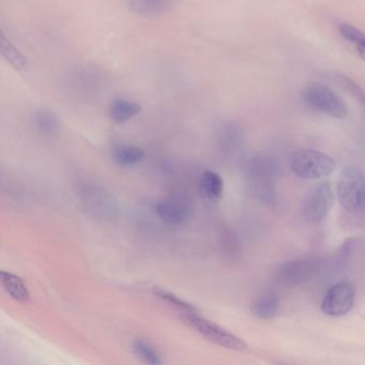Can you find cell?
<instances>
[{
	"mask_svg": "<svg viewBox=\"0 0 365 365\" xmlns=\"http://www.w3.org/2000/svg\"><path fill=\"white\" fill-rule=\"evenodd\" d=\"M245 176L250 193L262 202H273L277 197V168L266 155H256L245 163Z\"/></svg>",
	"mask_w": 365,
	"mask_h": 365,
	"instance_id": "cell-1",
	"label": "cell"
},
{
	"mask_svg": "<svg viewBox=\"0 0 365 365\" xmlns=\"http://www.w3.org/2000/svg\"><path fill=\"white\" fill-rule=\"evenodd\" d=\"M76 194L83 210L98 221H112L118 215V204L110 191L93 180L78 181Z\"/></svg>",
	"mask_w": 365,
	"mask_h": 365,
	"instance_id": "cell-2",
	"label": "cell"
},
{
	"mask_svg": "<svg viewBox=\"0 0 365 365\" xmlns=\"http://www.w3.org/2000/svg\"><path fill=\"white\" fill-rule=\"evenodd\" d=\"M305 106L315 112L335 119H344L348 115L345 101L336 91L324 83L312 82L303 91Z\"/></svg>",
	"mask_w": 365,
	"mask_h": 365,
	"instance_id": "cell-3",
	"label": "cell"
},
{
	"mask_svg": "<svg viewBox=\"0 0 365 365\" xmlns=\"http://www.w3.org/2000/svg\"><path fill=\"white\" fill-rule=\"evenodd\" d=\"M180 316L185 324L200 333L207 341L235 351H245L247 349V344L241 337L237 336L220 324L202 317L200 312L181 314Z\"/></svg>",
	"mask_w": 365,
	"mask_h": 365,
	"instance_id": "cell-4",
	"label": "cell"
},
{
	"mask_svg": "<svg viewBox=\"0 0 365 365\" xmlns=\"http://www.w3.org/2000/svg\"><path fill=\"white\" fill-rule=\"evenodd\" d=\"M289 166L292 172L299 178L314 180L330 176L334 172L336 164L330 155L322 151L300 149L292 153Z\"/></svg>",
	"mask_w": 365,
	"mask_h": 365,
	"instance_id": "cell-5",
	"label": "cell"
},
{
	"mask_svg": "<svg viewBox=\"0 0 365 365\" xmlns=\"http://www.w3.org/2000/svg\"><path fill=\"white\" fill-rule=\"evenodd\" d=\"M337 197L345 210L360 211L365 207V175L360 168H346L337 182Z\"/></svg>",
	"mask_w": 365,
	"mask_h": 365,
	"instance_id": "cell-6",
	"label": "cell"
},
{
	"mask_svg": "<svg viewBox=\"0 0 365 365\" xmlns=\"http://www.w3.org/2000/svg\"><path fill=\"white\" fill-rule=\"evenodd\" d=\"M326 260L320 257L296 258L288 260L277 269V277L286 285H301L319 274L326 267Z\"/></svg>",
	"mask_w": 365,
	"mask_h": 365,
	"instance_id": "cell-7",
	"label": "cell"
},
{
	"mask_svg": "<svg viewBox=\"0 0 365 365\" xmlns=\"http://www.w3.org/2000/svg\"><path fill=\"white\" fill-rule=\"evenodd\" d=\"M158 217L168 226L185 225L193 217V206L187 196L174 193L157 202L155 207Z\"/></svg>",
	"mask_w": 365,
	"mask_h": 365,
	"instance_id": "cell-8",
	"label": "cell"
},
{
	"mask_svg": "<svg viewBox=\"0 0 365 365\" xmlns=\"http://www.w3.org/2000/svg\"><path fill=\"white\" fill-rule=\"evenodd\" d=\"M333 202L334 196L330 185L328 182L319 183L305 195L301 212L307 221L319 223L328 217Z\"/></svg>",
	"mask_w": 365,
	"mask_h": 365,
	"instance_id": "cell-9",
	"label": "cell"
},
{
	"mask_svg": "<svg viewBox=\"0 0 365 365\" xmlns=\"http://www.w3.org/2000/svg\"><path fill=\"white\" fill-rule=\"evenodd\" d=\"M354 298V286L349 282H339L327 292L322 302V311L330 317H341L352 309Z\"/></svg>",
	"mask_w": 365,
	"mask_h": 365,
	"instance_id": "cell-10",
	"label": "cell"
},
{
	"mask_svg": "<svg viewBox=\"0 0 365 365\" xmlns=\"http://www.w3.org/2000/svg\"><path fill=\"white\" fill-rule=\"evenodd\" d=\"M245 136L236 123H226L220 127L217 134V146L222 159L227 162L239 160L242 153Z\"/></svg>",
	"mask_w": 365,
	"mask_h": 365,
	"instance_id": "cell-11",
	"label": "cell"
},
{
	"mask_svg": "<svg viewBox=\"0 0 365 365\" xmlns=\"http://www.w3.org/2000/svg\"><path fill=\"white\" fill-rule=\"evenodd\" d=\"M0 282L8 296L18 302L26 303L31 299V292L22 277L8 271L0 272Z\"/></svg>",
	"mask_w": 365,
	"mask_h": 365,
	"instance_id": "cell-12",
	"label": "cell"
},
{
	"mask_svg": "<svg viewBox=\"0 0 365 365\" xmlns=\"http://www.w3.org/2000/svg\"><path fill=\"white\" fill-rule=\"evenodd\" d=\"M200 192L209 200H217L222 197L224 191V181L221 175L213 170H205L198 180Z\"/></svg>",
	"mask_w": 365,
	"mask_h": 365,
	"instance_id": "cell-13",
	"label": "cell"
},
{
	"mask_svg": "<svg viewBox=\"0 0 365 365\" xmlns=\"http://www.w3.org/2000/svg\"><path fill=\"white\" fill-rule=\"evenodd\" d=\"M176 0H132V12L140 16H155L172 9Z\"/></svg>",
	"mask_w": 365,
	"mask_h": 365,
	"instance_id": "cell-14",
	"label": "cell"
},
{
	"mask_svg": "<svg viewBox=\"0 0 365 365\" xmlns=\"http://www.w3.org/2000/svg\"><path fill=\"white\" fill-rule=\"evenodd\" d=\"M145 158L144 149L134 145H119L113 150V159L123 168H129L143 161Z\"/></svg>",
	"mask_w": 365,
	"mask_h": 365,
	"instance_id": "cell-15",
	"label": "cell"
},
{
	"mask_svg": "<svg viewBox=\"0 0 365 365\" xmlns=\"http://www.w3.org/2000/svg\"><path fill=\"white\" fill-rule=\"evenodd\" d=\"M279 300L273 294H262L253 303L252 313L262 320H270L277 316L279 312Z\"/></svg>",
	"mask_w": 365,
	"mask_h": 365,
	"instance_id": "cell-16",
	"label": "cell"
},
{
	"mask_svg": "<svg viewBox=\"0 0 365 365\" xmlns=\"http://www.w3.org/2000/svg\"><path fill=\"white\" fill-rule=\"evenodd\" d=\"M339 31L348 43L354 46L361 58L365 59V33L349 23H341Z\"/></svg>",
	"mask_w": 365,
	"mask_h": 365,
	"instance_id": "cell-17",
	"label": "cell"
},
{
	"mask_svg": "<svg viewBox=\"0 0 365 365\" xmlns=\"http://www.w3.org/2000/svg\"><path fill=\"white\" fill-rule=\"evenodd\" d=\"M142 108L135 102L117 100L110 106V115L113 120L118 123H127L140 114Z\"/></svg>",
	"mask_w": 365,
	"mask_h": 365,
	"instance_id": "cell-18",
	"label": "cell"
},
{
	"mask_svg": "<svg viewBox=\"0 0 365 365\" xmlns=\"http://www.w3.org/2000/svg\"><path fill=\"white\" fill-rule=\"evenodd\" d=\"M132 350L134 354L147 364L161 365L164 362L161 354L155 346L144 339H135L132 341Z\"/></svg>",
	"mask_w": 365,
	"mask_h": 365,
	"instance_id": "cell-19",
	"label": "cell"
},
{
	"mask_svg": "<svg viewBox=\"0 0 365 365\" xmlns=\"http://www.w3.org/2000/svg\"><path fill=\"white\" fill-rule=\"evenodd\" d=\"M153 294L160 299V300L165 302L170 307H174L175 309L181 314L191 313V312L198 311L193 304L183 300L180 297L175 294L174 292H168V290L163 289V288H157L153 289Z\"/></svg>",
	"mask_w": 365,
	"mask_h": 365,
	"instance_id": "cell-20",
	"label": "cell"
},
{
	"mask_svg": "<svg viewBox=\"0 0 365 365\" xmlns=\"http://www.w3.org/2000/svg\"><path fill=\"white\" fill-rule=\"evenodd\" d=\"M37 129L46 135H53L59 129V119L54 112L50 110H38L35 116Z\"/></svg>",
	"mask_w": 365,
	"mask_h": 365,
	"instance_id": "cell-21",
	"label": "cell"
},
{
	"mask_svg": "<svg viewBox=\"0 0 365 365\" xmlns=\"http://www.w3.org/2000/svg\"><path fill=\"white\" fill-rule=\"evenodd\" d=\"M1 54L16 69L22 70V71L29 69L27 59L14 48V44L9 40L6 39L5 36L1 37Z\"/></svg>",
	"mask_w": 365,
	"mask_h": 365,
	"instance_id": "cell-22",
	"label": "cell"
},
{
	"mask_svg": "<svg viewBox=\"0 0 365 365\" xmlns=\"http://www.w3.org/2000/svg\"><path fill=\"white\" fill-rule=\"evenodd\" d=\"M364 106V108H365V104H364V106Z\"/></svg>",
	"mask_w": 365,
	"mask_h": 365,
	"instance_id": "cell-23",
	"label": "cell"
}]
</instances>
